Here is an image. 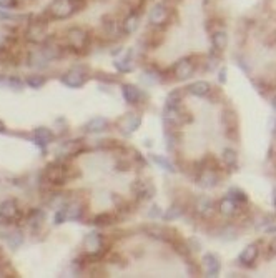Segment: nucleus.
I'll return each mask as SVG.
<instances>
[{
    "mask_svg": "<svg viewBox=\"0 0 276 278\" xmlns=\"http://www.w3.org/2000/svg\"><path fill=\"white\" fill-rule=\"evenodd\" d=\"M87 5L85 0H54L47 8L45 15L54 20H67L78 14Z\"/></svg>",
    "mask_w": 276,
    "mask_h": 278,
    "instance_id": "1",
    "label": "nucleus"
},
{
    "mask_svg": "<svg viewBox=\"0 0 276 278\" xmlns=\"http://www.w3.org/2000/svg\"><path fill=\"white\" fill-rule=\"evenodd\" d=\"M47 27H49V17L45 14L33 17V19L29 22L27 30H25V38H27L30 43L42 45V43H45L47 38H49Z\"/></svg>",
    "mask_w": 276,
    "mask_h": 278,
    "instance_id": "2",
    "label": "nucleus"
},
{
    "mask_svg": "<svg viewBox=\"0 0 276 278\" xmlns=\"http://www.w3.org/2000/svg\"><path fill=\"white\" fill-rule=\"evenodd\" d=\"M68 176H70L68 167L59 160L49 163V165L45 167V170H43V180H45L47 183L54 185V187L67 183Z\"/></svg>",
    "mask_w": 276,
    "mask_h": 278,
    "instance_id": "3",
    "label": "nucleus"
},
{
    "mask_svg": "<svg viewBox=\"0 0 276 278\" xmlns=\"http://www.w3.org/2000/svg\"><path fill=\"white\" fill-rule=\"evenodd\" d=\"M85 248L90 258L98 260L103 257V253L107 251V245H105L103 237L97 232H92L85 237Z\"/></svg>",
    "mask_w": 276,
    "mask_h": 278,
    "instance_id": "4",
    "label": "nucleus"
},
{
    "mask_svg": "<svg viewBox=\"0 0 276 278\" xmlns=\"http://www.w3.org/2000/svg\"><path fill=\"white\" fill-rule=\"evenodd\" d=\"M67 40L68 45L72 50L75 52H83L87 47H89V40H90V35L85 29L82 27H72L67 30Z\"/></svg>",
    "mask_w": 276,
    "mask_h": 278,
    "instance_id": "5",
    "label": "nucleus"
},
{
    "mask_svg": "<svg viewBox=\"0 0 276 278\" xmlns=\"http://www.w3.org/2000/svg\"><path fill=\"white\" fill-rule=\"evenodd\" d=\"M148 20L153 27H165L170 20V8L165 5V2L155 3L150 8V14H148Z\"/></svg>",
    "mask_w": 276,
    "mask_h": 278,
    "instance_id": "6",
    "label": "nucleus"
},
{
    "mask_svg": "<svg viewBox=\"0 0 276 278\" xmlns=\"http://www.w3.org/2000/svg\"><path fill=\"white\" fill-rule=\"evenodd\" d=\"M20 218V208L15 200H5L0 204V220L3 223H14Z\"/></svg>",
    "mask_w": 276,
    "mask_h": 278,
    "instance_id": "7",
    "label": "nucleus"
},
{
    "mask_svg": "<svg viewBox=\"0 0 276 278\" xmlns=\"http://www.w3.org/2000/svg\"><path fill=\"white\" fill-rule=\"evenodd\" d=\"M85 82H87V75L80 69H70L68 72H65L62 75V83L67 85L68 88H80L82 85H85Z\"/></svg>",
    "mask_w": 276,
    "mask_h": 278,
    "instance_id": "8",
    "label": "nucleus"
},
{
    "mask_svg": "<svg viewBox=\"0 0 276 278\" xmlns=\"http://www.w3.org/2000/svg\"><path fill=\"white\" fill-rule=\"evenodd\" d=\"M193 62L190 59H182L177 62V65H175V75H177L178 80H186V78H190L191 75H193Z\"/></svg>",
    "mask_w": 276,
    "mask_h": 278,
    "instance_id": "9",
    "label": "nucleus"
},
{
    "mask_svg": "<svg viewBox=\"0 0 276 278\" xmlns=\"http://www.w3.org/2000/svg\"><path fill=\"white\" fill-rule=\"evenodd\" d=\"M140 27V14L138 12H128V15L125 17L122 22V32L126 35H133Z\"/></svg>",
    "mask_w": 276,
    "mask_h": 278,
    "instance_id": "10",
    "label": "nucleus"
},
{
    "mask_svg": "<svg viewBox=\"0 0 276 278\" xmlns=\"http://www.w3.org/2000/svg\"><path fill=\"white\" fill-rule=\"evenodd\" d=\"M33 140L40 148H45L50 142H54V132L47 127H38L33 130Z\"/></svg>",
    "mask_w": 276,
    "mask_h": 278,
    "instance_id": "11",
    "label": "nucleus"
},
{
    "mask_svg": "<svg viewBox=\"0 0 276 278\" xmlns=\"http://www.w3.org/2000/svg\"><path fill=\"white\" fill-rule=\"evenodd\" d=\"M102 29H103V34L107 35V37H117V35L122 32L120 24H118L115 17H112V15H103L102 17Z\"/></svg>",
    "mask_w": 276,
    "mask_h": 278,
    "instance_id": "12",
    "label": "nucleus"
},
{
    "mask_svg": "<svg viewBox=\"0 0 276 278\" xmlns=\"http://www.w3.org/2000/svg\"><path fill=\"white\" fill-rule=\"evenodd\" d=\"M203 267L205 272H207V277H218V273L221 270L220 260L215 257L213 253H207L203 257Z\"/></svg>",
    "mask_w": 276,
    "mask_h": 278,
    "instance_id": "13",
    "label": "nucleus"
},
{
    "mask_svg": "<svg viewBox=\"0 0 276 278\" xmlns=\"http://www.w3.org/2000/svg\"><path fill=\"white\" fill-rule=\"evenodd\" d=\"M131 190L138 198H152L155 193V187L148 182H143V180H137L131 185Z\"/></svg>",
    "mask_w": 276,
    "mask_h": 278,
    "instance_id": "14",
    "label": "nucleus"
},
{
    "mask_svg": "<svg viewBox=\"0 0 276 278\" xmlns=\"http://www.w3.org/2000/svg\"><path fill=\"white\" fill-rule=\"evenodd\" d=\"M27 222H29V227L32 228L33 232H38L43 227V222H45V211L40 208H33L29 213Z\"/></svg>",
    "mask_w": 276,
    "mask_h": 278,
    "instance_id": "15",
    "label": "nucleus"
},
{
    "mask_svg": "<svg viewBox=\"0 0 276 278\" xmlns=\"http://www.w3.org/2000/svg\"><path fill=\"white\" fill-rule=\"evenodd\" d=\"M107 127H108L107 118L105 117H95V118H92L90 122H87L83 129H85L87 134H98V132L107 130Z\"/></svg>",
    "mask_w": 276,
    "mask_h": 278,
    "instance_id": "16",
    "label": "nucleus"
},
{
    "mask_svg": "<svg viewBox=\"0 0 276 278\" xmlns=\"http://www.w3.org/2000/svg\"><path fill=\"white\" fill-rule=\"evenodd\" d=\"M83 148L85 147H83L82 140H68V142H65L62 145L60 152H62V155H65V157H75L82 152Z\"/></svg>",
    "mask_w": 276,
    "mask_h": 278,
    "instance_id": "17",
    "label": "nucleus"
},
{
    "mask_svg": "<svg viewBox=\"0 0 276 278\" xmlns=\"http://www.w3.org/2000/svg\"><path fill=\"white\" fill-rule=\"evenodd\" d=\"M122 95H123L125 102L130 105L138 104V100H140V90L135 85H131V83H125V85L122 87Z\"/></svg>",
    "mask_w": 276,
    "mask_h": 278,
    "instance_id": "18",
    "label": "nucleus"
},
{
    "mask_svg": "<svg viewBox=\"0 0 276 278\" xmlns=\"http://www.w3.org/2000/svg\"><path fill=\"white\" fill-rule=\"evenodd\" d=\"M115 67H117L118 72H122V73L131 72V70H133V67H135V64H133V50L126 52V55L123 57V59L115 60Z\"/></svg>",
    "mask_w": 276,
    "mask_h": 278,
    "instance_id": "19",
    "label": "nucleus"
},
{
    "mask_svg": "<svg viewBox=\"0 0 276 278\" xmlns=\"http://www.w3.org/2000/svg\"><path fill=\"white\" fill-rule=\"evenodd\" d=\"M49 62H50V59L45 55V52H43L42 48L37 52H32V54L29 55V65H32V67L42 69V67H45Z\"/></svg>",
    "mask_w": 276,
    "mask_h": 278,
    "instance_id": "20",
    "label": "nucleus"
},
{
    "mask_svg": "<svg viewBox=\"0 0 276 278\" xmlns=\"http://www.w3.org/2000/svg\"><path fill=\"white\" fill-rule=\"evenodd\" d=\"M236 202L233 200L231 197H225L220 200V204H218V210H220L221 215H225V217H231V215L236 211Z\"/></svg>",
    "mask_w": 276,
    "mask_h": 278,
    "instance_id": "21",
    "label": "nucleus"
},
{
    "mask_svg": "<svg viewBox=\"0 0 276 278\" xmlns=\"http://www.w3.org/2000/svg\"><path fill=\"white\" fill-rule=\"evenodd\" d=\"M258 258V246L256 245H248L246 248L240 255V262L243 265H253V262Z\"/></svg>",
    "mask_w": 276,
    "mask_h": 278,
    "instance_id": "22",
    "label": "nucleus"
},
{
    "mask_svg": "<svg viewBox=\"0 0 276 278\" xmlns=\"http://www.w3.org/2000/svg\"><path fill=\"white\" fill-rule=\"evenodd\" d=\"M212 43H213L215 50H218V52L225 50L226 45H228V35H226L225 30H216L212 37Z\"/></svg>",
    "mask_w": 276,
    "mask_h": 278,
    "instance_id": "23",
    "label": "nucleus"
},
{
    "mask_svg": "<svg viewBox=\"0 0 276 278\" xmlns=\"http://www.w3.org/2000/svg\"><path fill=\"white\" fill-rule=\"evenodd\" d=\"M188 92L195 97H205L210 92V83L205 80H198L188 87Z\"/></svg>",
    "mask_w": 276,
    "mask_h": 278,
    "instance_id": "24",
    "label": "nucleus"
},
{
    "mask_svg": "<svg viewBox=\"0 0 276 278\" xmlns=\"http://www.w3.org/2000/svg\"><path fill=\"white\" fill-rule=\"evenodd\" d=\"M3 237H5V235H3ZM5 242H7V245L10 246L12 250H17L22 243H24V235H22V232L14 230V232L7 233Z\"/></svg>",
    "mask_w": 276,
    "mask_h": 278,
    "instance_id": "25",
    "label": "nucleus"
},
{
    "mask_svg": "<svg viewBox=\"0 0 276 278\" xmlns=\"http://www.w3.org/2000/svg\"><path fill=\"white\" fill-rule=\"evenodd\" d=\"M216 183H218V176L215 175L212 170H205L203 175L200 176V185H201V187L212 188V187H215Z\"/></svg>",
    "mask_w": 276,
    "mask_h": 278,
    "instance_id": "26",
    "label": "nucleus"
},
{
    "mask_svg": "<svg viewBox=\"0 0 276 278\" xmlns=\"http://www.w3.org/2000/svg\"><path fill=\"white\" fill-rule=\"evenodd\" d=\"M196 211H198V213H201V215H208L210 211H212V208H213V204H212V200H210L208 197H200L198 200H196Z\"/></svg>",
    "mask_w": 276,
    "mask_h": 278,
    "instance_id": "27",
    "label": "nucleus"
},
{
    "mask_svg": "<svg viewBox=\"0 0 276 278\" xmlns=\"http://www.w3.org/2000/svg\"><path fill=\"white\" fill-rule=\"evenodd\" d=\"M25 83H27L30 88L38 90V88H42L47 83V78L43 77V75H29V77L25 78Z\"/></svg>",
    "mask_w": 276,
    "mask_h": 278,
    "instance_id": "28",
    "label": "nucleus"
},
{
    "mask_svg": "<svg viewBox=\"0 0 276 278\" xmlns=\"http://www.w3.org/2000/svg\"><path fill=\"white\" fill-rule=\"evenodd\" d=\"M180 102H182V92L180 90H173L172 94L166 97V108H177L180 107Z\"/></svg>",
    "mask_w": 276,
    "mask_h": 278,
    "instance_id": "29",
    "label": "nucleus"
},
{
    "mask_svg": "<svg viewBox=\"0 0 276 278\" xmlns=\"http://www.w3.org/2000/svg\"><path fill=\"white\" fill-rule=\"evenodd\" d=\"M182 215H183V208H182V207L173 205V207H170V208L166 210V213L163 215V218L166 220V222H172V220L180 218Z\"/></svg>",
    "mask_w": 276,
    "mask_h": 278,
    "instance_id": "30",
    "label": "nucleus"
},
{
    "mask_svg": "<svg viewBox=\"0 0 276 278\" xmlns=\"http://www.w3.org/2000/svg\"><path fill=\"white\" fill-rule=\"evenodd\" d=\"M152 160L156 163V165H160L161 169L166 170V172H175V167H173V163L168 160V158H163V157H160V155H152Z\"/></svg>",
    "mask_w": 276,
    "mask_h": 278,
    "instance_id": "31",
    "label": "nucleus"
},
{
    "mask_svg": "<svg viewBox=\"0 0 276 278\" xmlns=\"http://www.w3.org/2000/svg\"><path fill=\"white\" fill-rule=\"evenodd\" d=\"M113 215L112 213H100L95 217L93 220V223L95 225H98V227H107V225H112L113 223Z\"/></svg>",
    "mask_w": 276,
    "mask_h": 278,
    "instance_id": "32",
    "label": "nucleus"
},
{
    "mask_svg": "<svg viewBox=\"0 0 276 278\" xmlns=\"http://www.w3.org/2000/svg\"><path fill=\"white\" fill-rule=\"evenodd\" d=\"M223 160H225L226 165H236V160H238V157H236V152L231 148H226L225 152H223Z\"/></svg>",
    "mask_w": 276,
    "mask_h": 278,
    "instance_id": "33",
    "label": "nucleus"
},
{
    "mask_svg": "<svg viewBox=\"0 0 276 278\" xmlns=\"http://www.w3.org/2000/svg\"><path fill=\"white\" fill-rule=\"evenodd\" d=\"M140 123H142V118H140V115H131L128 118V125H126V132L128 134H131V132H135L140 127Z\"/></svg>",
    "mask_w": 276,
    "mask_h": 278,
    "instance_id": "34",
    "label": "nucleus"
},
{
    "mask_svg": "<svg viewBox=\"0 0 276 278\" xmlns=\"http://www.w3.org/2000/svg\"><path fill=\"white\" fill-rule=\"evenodd\" d=\"M19 7V0H0V8L3 10H15Z\"/></svg>",
    "mask_w": 276,
    "mask_h": 278,
    "instance_id": "35",
    "label": "nucleus"
},
{
    "mask_svg": "<svg viewBox=\"0 0 276 278\" xmlns=\"http://www.w3.org/2000/svg\"><path fill=\"white\" fill-rule=\"evenodd\" d=\"M230 197L233 198V200L236 202V204H243V202H246L248 198H246V193H243L242 190H230Z\"/></svg>",
    "mask_w": 276,
    "mask_h": 278,
    "instance_id": "36",
    "label": "nucleus"
},
{
    "mask_svg": "<svg viewBox=\"0 0 276 278\" xmlns=\"http://www.w3.org/2000/svg\"><path fill=\"white\" fill-rule=\"evenodd\" d=\"M65 218H67V208H62L60 211H57V213H55V225L63 223Z\"/></svg>",
    "mask_w": 276,
    "mask_h": 278,
    "instance_id": "37",
    "label": "nucleus"
},
{
    "mask_svg": "<svg viewBox=\"0 0 276 278\" xmlns=\"http://www.w3.org/2000/svg\"><path fill=\"white\" fill-rule=\"evenodd\" d=\"M8 85H10L12 88H20L22 85H24V82H22L19 77H10L8 78Z\"/></svg>",
    "mask_w": 276,
    "mask_h": 278,
    "instance_id": "38",
    "label": "nucleus"
},
{
    "mask_svg": "<svg viewBox=\"0 0 276 278\" xmlns=\"http://www.w3.org/2000/svg\"><path fill=\"white\" fill-rule=\"evenodd\" d=\"M153 210H150L148 211V217H152V218H156L160 215V207H156V205H153L152 207Z\"/></svg>",
    "mask_w": 276,
    "mask_h": 278,
    "instance_id": "39",
    "label": "nucleus"
},
{
    "mask_svg": "<svg viewBox=\"0 0 276 278\" xmlns=\"http://www.w3.org/2000/svg\"><path fill=\"white\" fill-rule=\"evenodd\" d=\"M220 82H221V83L226 82V69H221V70H220Z\"/></svg>",
    "mask_w": 276,
    "mask_h": 278,
    "instance_id": "40",
    "label": "nucleus"
},
{
    "mask_svg": "<svg viewBox=\"0 0 276 278\" xmlns=\"http://www.w3.org/2000/svg\"><path fill=\"white\" fill-rule=\"evenodd\" d=\"M270 250H271V251H273V253H276V238H273V240H271Z\"/></svg>",
    "mask_w": 276,
    "mask_h": 278,
    "instance_id": "41",
    "label": "nucleus"
},
{
    "mask_svg": "<svg viewBox=\"0 0 276 278\" xmlns=\"http://www.w3.org/2000/svg\"><path fill=\"white\" fill-rule=\"evenodd\" d=\"M7 130V127H5V123H3L2 120H0V132H5Z\"/></svg>",
    "mask_w": 276,
    "mask_h": 278,
    "instance_id": "42",
    "label": "nucleus"
},
{
    "mask_svg": "<svg viewBox=\"0 0 276 278\" xmlns=\"http://www.w3.org/2000/svg\"><path fill=\"white\" fill-rule=\"evenodd\" d=\"M0 258H2V250H0Z\"/></svg>",
    "mask_w": 276,
    "mask_h": 278,
    "instance_id": "43",
    "label": "nucleus"
}]
</instances>
